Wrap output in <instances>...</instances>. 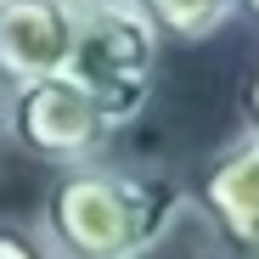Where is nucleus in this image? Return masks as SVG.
<instances>
[{"label": "nucleus", "mask_w": 259, "mask_h": 259, "mask_svg": "<svg viewBox=\"0 0 259 259\" xmlns=\"http://www.w3.org/2000/svg\"><path fill=\"white\" fill-rule=\"evenodd\" d=\"M181 208L186 197L175 181L79 158L51 181L39 231L57 259H141L175 231Z\"/></svg>", "instance_id": "nucleus-1"}, {"label": "nucleus", "mask_w": 259, "mask_h": 259, "mask_svg": "<svg viewBox=\"0 0 259 259\" xmlns=\"http://www.w3.org/2000/svg\"><path fill=\"white\" fill-rule=\"evenodd\" d=\"M158 39V23L136 0H79L68 73L113 113V124H130L152 96Z\"/></svg>", "instance_id": "nucleus-2"}, {"label": "nucleus", "mask_w": 259, "mask_h": 259, "mask_svg": "<svg viewBox=\"0 0 259 259\" xmlns=\"http://www.w3.org/2000/svg\"><path fill=\"white\" fill-rule=\"evenodd\" d=\"M6 136L28 152V158H46V163H79V158H96L113 136V113L84 91V84L57 68V73H34L6 84Z\"/></svg>", "instance_id": "nucleus-3"}, {"label": "nucleus", "mask_w": 259, "mask_h": 259, "mask_svg": "<svg viewBox=\"0 0 259 259\" xmlns=\"http://www.w3.org/2000/svg\"><path fill=\"white\" fill-rule=\"evenodd\" d=\"M197 203L231 248L259 253V130L237 136L231 147H220L203 163Z\"/></svg>", "instance_id": "nucleus-4"}, {"label": "nucleus", "mask_w": 259, "mask_h": 259, "mask_svg": "<svg viewBox=\"0 0 259 259\" xmlns=\"http://www.w3.org/2000/svg\"><path fill=\"white\" fill-rule=\"evenodd\" d=\"M73 12L79 0H0V79L17 84L68 68Z\"/></svg>", "instance_id": "nucleus-5"}, {"label": "nucleus", "mask_w": 259, "mask_h": 259, "mask_svg": "<svg viewBox=\"0 0 259 259\" xmlns=\"http://www.w3.org/2000/svg\"><path fill=\"white\" fill-rule=\"evenodd\" d=\"M136 6L158 23V34L181 39V46H197V39L226 28V17L237 12V0H136Z\"/></svg>", "instance_id": "nucleus-6"}, {"label": "nucleus", "mask_w": 259, "mask_h": 259, "mask_svg": "<svg viewBox=\"0 0 259 259\" xmlns=\"http://www.w3.org/2000/svg\"><path fill=\"white\" fill-rule=\"evenodd\" d=\"M0 259H57L46 231L39 226H17V220H0Z\"/></svg>", "instance_id": "nucleus-7"}, {"label": "nucleus", "mask_w": 259, "mask_h": 259, "mask_svg": "<svg viewBox=\"0 0 259 259\" xmlns=\"http://www.w3.org/2000/svg\"><path fill=\"white\" fill-rule=\"evenodd\" d=\"M242 118H248V130H259V62H253V73L242 84Z\"/></svg>", "instance_id": "nucleus-8"}, {"label": "nucleus", "mask_w": 259, "mask_h": 259, "mask_svg": "<svg viewBox=\"0 0 259 259\" xmlns=\"http://www.w3.org/2000/svg\"><path fill=\"white\" fill-rule=\"evenodd\" d=\"M237 6H248V12H253V23H259V0H237Z\"/></svg>", "instance_id": "nucleus-9"}, {"label": "nucleus", "mask_w": 259, "mask_h": 259, "mask_svg": "<svg viewBox=\"0 0 259 259\" xmlns=\"http://www.w3.org/2000/svg\"><path fill=\"white\" fill-rule=\"evenodd\" d=\"M0 136H6V102H0Z\"/></svg>", "instance_id": "nucleus-10"}, {"label": "nucleus", "mask_w": 259, "mask_h": 259, "mask_svg": "<svg viewBox=\"0 0 259 259\" xmlns=\"http://www.w3.org/2000/svg\"><path fill=\"white\" fill-rule=\"evenodd\" d=\"M197 259H220V253H197Z\"/></svg>", "instance_id": "nucleus-11"}]
</instances>
